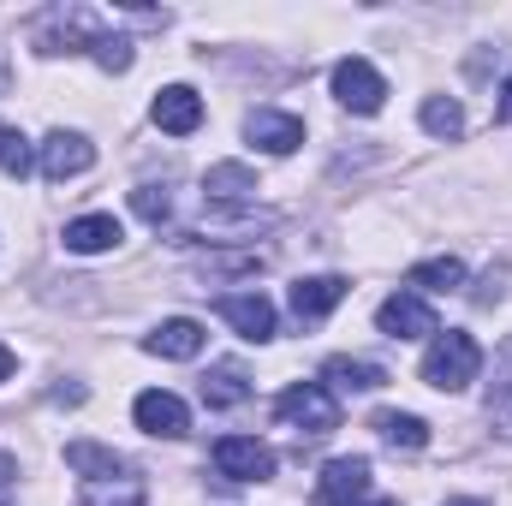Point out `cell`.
<instances>
[{
  "instance_id": "obj_25",
  "label": "cell",
  "mask_w": 512,
  "mask_h": 506,
  "mask_svg": "<svg viewBox=\"0 0 512 506\" xmlns=\"http://www.w3.org/2000/svg\"><path fill=\"white\" fill-rule=\"evenodd\" d=\"M423 131H429V137H459V131H465L459 102H447V96H429V102H423Z\"/></svg>"
},
{
  "instance_id": "obj_18",
  "label": "cell",
  "mask_w": 512,
  "mask_h": 506,
  "mask_svg": "<svg viewBox=\"0 0 512 506\" xmlns=\"http://www.w3.org/2000/svg\"><path fill=\"white\" fill-rule=\"evenodd\" d=\"M245 399H251V376L239 364H215L203 376V405L209 411H227V405H245Z\"/></svg>"
},
{
  "instance_id": "obj_27",
  "label": "cell",
  "mask_w": 512,
  "mask_h": 506,
  "mask_svg": "<svg viewBox=\"0 0 512 506\" xmlns=\"http://www.w3.org/2000/svg\"><path fill=\"white\" fill-rule=\"evenodd\" d=\"M131 209H137L149 227H161V221L173 215V191H167V185H137V191H131Z\"/></svg>"
},
{
  "instance_id": "obj_30",
  "label": "cell",
  "mask_w": 512,
  "mask_h": 506,
  "mask_svg": "<svg viewBox=\"0 0 512 506\" xmlns=\"http://www.w3.org/2000/svg\"><path fill=\"white\" fill-rule=\"evenodd\" d=\"M12 477H18V459H12V453H0V489H6Z\"/></svg>"
},
{
  "instance_id": "obj_34",
  "label": "cell",
  "mask_w": 512,
  "mask_h": 506,
  "mask_svg": "<svg viewBox=\"0 0 512 506\" xmlns=\"http://www.w3.org/2000/svg\"><path fill=\"white\" fill-rule=\"evenodd\" d=\"M370 506H399V501H370Z\"/></svg>"
},
{
  "instance_id": "obj_7",
  "label": "cell",
  "mask_w": 512,
  "mask_h": 506,
  "mask_svg": "<svg viewBox=\"0 0 512 506\" xmlns=\"http://www.w3.org/2000/svg\"><path fill=\"white\" fill-rule=\"evenodd\" d=\"M376 322H382L387 340H423V334H441L429 298H417V292H393L382 310H376Z\"/></svg>"
},
{
  "instance_id": "obj_12",
  "label": "cell",
  "mask_w": 512,
  "mask_h": 506,
  "mask_svg": "<svg viewBox=\"0 0 512 506\" xmlns=\"http://www.w3.org/2000/svg\"><path fill=\"white\" fill-rule=\"evenodd\" d=\"M155 126L161 131H173V137H191V131L203 126V96L191 90V84H173V90H161L155 96Z\"/></svg>"
},
{
  "instance_id": "obj_8",
  "label": "cell",
  "mask_w": 512,
  "mask_h": 506,
  "mask_svg": "<svg viewBox=\"0 0 512 506\" xmlns=\"http://www.w3.org/2000/svg\"><path fill=\"white\" fill-rule=\"evenodd\" d=\"M131 417H137V429H143V435H161V441H179V435L191 429V411H185V399H179V393H161V387L137 393Z\"/></svg>"
},
{
  "instance_id": "obj_16",
  "label": "cell",
  "mask_w": 512,
  "mask_h": 506,
  "mask_svg": "<svg viewBox=\"0 0 512 506\" xmlns=\"http://www.w3.org/2000/svg\"><path fill=\"white\" fill-rule=\"evenodd\" d=\"M143 346H149L155 358H179V364H185V358H197V352H203V328H197L191 316H173V322H161Z\"/></svg>"
},
{
  "instance_id": "obj_26",
  "label": "cell",
  "mask_w": 512,
  "mask_h": 506,
  "mask_svg": "<svg viewBox=\"0 0 512 506\" xmlns=\"http://www.w3.org/2000/svg\"><path fill=\"white\" fill-rule=\"evenodd\" d=\"M0 173L6 179H24L30 173V137L12 126H0Z\"/></svg>"
},
{
  "instance_id": "obj_1",
  "label": "cell",
  "mask_w": 512,
  "mask_h": 506,
  "mask_svg": "<svg viewBox=\"0 0 512 506\" xmlns=\"http://www.w3.org/2000/svg\"><path fill=\"white\" fill-rule=\"evenodd\" d=\"M477 370H483V346H477L471 334H459V328L435 334V346H429V358H423V381H429V387L459 393V387L477 381Z\"/></svg>"
},
{
  "instance_id": "obj_33",
  "label": "cell",
  "mask_w": 512,
  "mask_h": 506,
  "mask_svg": "<svg viewBox=\"0 0 512 506\" xmlns=\"http://www.w3.org/2000/svg\"><path fill=\"white\" fill-rule=\"evenodd\" d=\"M447 506H483V501H447Z\"/></svg>"
},
{
  "instance_id": "obj_21",
  "label": "cell",
  "mask_w": 512,
  "mask_h": 506,
  "mask_svg": "<svg viewBox=\"0 0 512 506\" xmlns=\"http://www.w3.org/2000/svg\"><path fill=\"white\" fill-rule=\"evenodd\" d=\"M489 423L512 435V340L495 352V381H489Z\"/></svg>"
},
{
  "instance_id": "obj_5",
  "label": "cell",
  "mask_w": 512,
  "mask_h": 506,
  "mask_svg": "<svg viewBox=\"0 0 512 506\" xmlns=\"http://www.w3.org/2000/svg\"><path fill=\"white\" fill-rule=\"evenodd\" d=\"M215 471L233 483H262V477H274V447H262L256 435H227V441H215Z\"/></svg>"
},
{
  "instance_id": "obj_20",
  "label": "cell",
  "mask_w": 512,
  "mask_h": 506,
  "mask_svg": "<svg viewBox=\"0 0 512 506\" xmlns=\"http://www.w3.org/2000/svg\"><path fill=\"white\" fill-rule=\"evenodd\" d=\"M84 506H143V477L137 471L96 477V483H84Z\"/></svg>"
},
{
  "instance_id": "obj_2",
  "label": "cell",
  "mask_w": 512,
  "mask_h": 506,
  "mask_svg": "<svg viewBox=\"0 0 512 506\" xmlns=\"http://www.w3.org/2000/svg\"><path fill=\"white\" fill-rule=\"evenodd\" d=\"M274 417L298 435H334L340 429V399L322 387V381H298L274 399Z\"/></svg>"
},
{
  "instance_id": "obj_9",
  "label": "cell",
  "mask_w": 512,
  "mask_h": 506,
  "mask_svg": "<svg viewBox=\"0 0 512 506\" xmlns=\"http://www.w3.org/2000/svg\"><path fill=\"white\" fill-rule=\"evenodd\" d=\"M96 167V143L90 137H78V131H48V143H42V173L48 179H78V173H90Z\"/></svg>"
},
{
  "instance_id": "obj_22",
  "label": "cell",
  "mask_w": 512,
  "mask_h": 506,
  "mask_svg": "<svg viewBox=\"0 0 512 506\" xmlns=\"http://www.w3.org/2000/svg\"><path fill=\"white\" fill-rule=\"evenodd\" d=\"M66 465H72V471H84V483L131 471L126 459H120V453H108V447H96V441H72V447H66Z\"/></svg>"
},
{
  "instance_id": "obj_31",
  "label": "cell",
  "mask_w": 512,
  "mask_h": 506,
  "mask_svg": "<svg viewBox=\"0 0 512 506\" xmlns=\"http://www.w3.org/2000/svg\"><path fill=\"white\" fill-rule=\"evenodd\" d=\"M12 90V66H6V54H0V96Z\"/></svg>"
},
{
  "instance_id": "obj_29",
  "label": "cell",
  "mask_w": 512,
  "mask_h": 506,
  "mask_svg": "<svg viewBox=\"0 0 512 506\" xmlns=\"http://www.w3.org/2000/svg\"><path fill=\"white\" fill-rule=\"evenodd\" d=\"M495 120H501V126H512V78H507V90H501V108H495Z\"/></svg>"
},
{
  "instance_id": "obj_28",
  "label": "cell",
  "mask_w": 512,
  "mask_h": 506,
  "mask_svg": "<svg viewBox=\"0 0 512 506\" xmlns=\"http://www.w3.org/2000/svg\"><path fill=\"white\" fill-rule=\"evenodd\" d=\"M96 60H102L108 72H131V36H108V30H102V42H96Z\"/></svg>"
},
{
  "instance_id": "obj_10",
  "label": "cell",
  "mask_w": 512,
  "mask_h": 506,
  "mask_svg": "<svg viewBox=\"0 0 512 506\" xmlns=\"http://www.w3.org/2000/svg\"><path fill=\"white\" fill-rule=\"evenodd\" d=\"M370 495V459H334L316 483V506H358Z\"/></svg>"
},
{
  "instance_id": "obj_14",
  "label": "cell",
  "mask_w": 512,
  "mask_h": 506,
  "mask_svg": "<svg viewBox=\"0 0 512 506\" xmlns=\"http://www.w3.org/2000/svg\"><path fill=\"white\" fill-rule=\"evenodd\" d=\"M245 137L262 143L268 155H292L298 143H304V120L298 114H274V108H256L251 120H245Z\"/></svg>"
},
{
  "instance_id": "obj_17",
  "label": "cell",
  "mask_w": 512,
  "mask_h": 506,
  "mask_svg": "<svg viewBox=\"0 0 512 506\" xmlns=\"http://www.w3.org/2000/svg\"><path fill=\"white\" fill-rule=\"evenodd\" d=\"M251 191H256V173L245 161H221V167L203 173V197H209V203H245Z\"/></svg>"
},
{
  "instance_id": "obj_6",
  "label": "cell",
  "mask_w": 512,
  "mask_h": 506,
  "mask_svg": "<svg viewBox=\"0 0 512 506\" xmlns=\"http://www.w3.org/2000/svg\"><path fill=\"white\" fill-rule=\"evenodd\" d=\"M274 215H251V209H227V203H209L203 221L191 227V239H215V245H245L256 233H268Z\"/></svg>"
},
{
  "instance_id": "obj_4",
  "label": "cell",
  "mask_w": 512,
  "mask_h": 506,
  "mask_svg": "<svg viewBox=\"0 0 512 506\" xmlns=\"http://www.w3.org/2000/svg\"><path fill=\"white\" fill-rule=\"evenodd\" d=\"M36 42H42V54H72V48H96L102 30H96V18L84 6H60V12H48L36 24Z\"/></svg>"
},
{
  "instance_id": "obj_24",
  "label": "cell",
  "mask_w": 512,
  "mask_h": 506,
  "mask_svg": "<svg viewBox=\"0 0 512 506\" xmlns=\"http://www.w3.org/2000/svg\"><path fill=\"white\" fill-rule=\"evenodd\" d=\"M465 280V262L459 256H435V262H417L411 268V286H423V292H453Z\"/></svg>"
},
{
  "instance_id": "obj_23",
  "label": "cell",
  "mask_w": 512,
  "mask_h": 506,
  "mask_svg": "<svg viewBox=\"0 0 512 506\" xmlns=\"http://www.w3.org/2000/svg\"><path fill=\"white\" fill-rule=\"evenodd\" d=\"M376 435L393 441V447H429V423L423 417H411V411H376Z\"/></svg>"
},
{
  "instance_id": "obj_19",
  "label": "cell",
  "mask_w": 512,
  "mask_h": 506,
  "mask_svg": "<svg viewBox=\"0 0 512 506\" xmlns=\"http://www.w3.org/2000/svg\"><path fill=\"white\" fill-rule=\"evenodd\" d=\"M322 376L334 381L340 393H376V387H387V370L382 364H364V358H328Z\"/></svg>"
},
{
  "instance_id": "obj_11",
  "label": "cell",
  "mask_w": 512,
  "mask_h": 506,
  "mask_svg": "<svg viewBox=\"0 0 512 506\" xmlns=\"http://www.w3.org/2000/svg\"><path fill=\"white\" fill-rule=\"evenodd\" d=\"M346 292H352V280H340V274H310V280H298L286 298H292V316H298V322H322Z\"/></svg>"
},
{
  "instance_id": "obj_32",
  "label": "cell",
  "mask_w": 512,
  "mask_h": 506,
  "mask_svg": "<svg viewBox=\"0 0 512 506\" xmlns=\"http://www.w3.org/2000/svg\"><path fill=\"white\" fill-rule=\"evenodd\" d=\"M12 364H18V358H12V352H6V346H0V381L12 376Z\"/></svg>"
},
{
  "instance_id": "obj_13",
  "label": "cell",
  "mask_w": 512,
  "mask_h": 506,
  "mask_svg": "<svg viewBox=\"0 0 512 506\" xmlns=\"http://www.w3.org/2000/svg\"><path fill=\"white\" fill-rule=\"evenodd\" d=\"M221 322L239 328V340H274V304L262 292H233L221 298Z\"/></svg>"
},
{
  "instance_id": "obj_15",
  "label": "cell",
  "mask_w": 512,
  "mask_h": 506,
  "mask_svg": "<svg viewBox=\"0 0 512 506\" xmlns=\"http://www.w3.org/2000/svg\"><path fill=\"white\" fill-rule=\"evenodd\" d=\"M120 239H126V227L114 215H84V221L66 227V251H78V256H102V251H114Z\"/></svg>"
},
{
  "instance_id": "obj_3",
  "label": "cell",
  "mask_w": 512,
  "mask_h": 506,
  "mask_svg": "<svg viewBox=\"0 0 512 506\" xmlns=\"http://www.w3.org/2000/svg\"><path fill=\"white\" fill-rule=\"evenodd\" d=\"M334 96H340V108H352V114H382V102H387V84H382V72L370 66V60H340L334 66Z\"/></svg>"
}]
</instances>
